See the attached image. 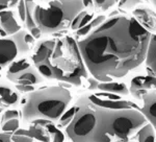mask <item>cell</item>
<instances>
[{"label":"cell","mask_w":156,"mask_h":142,"mask_svg":"<svg viewBox=\"0 0 156 142\" xmlns=\"http://www.w3.org/2000/svg\"><path fill=\"white\" fill-rule=\"evenodd\" d=\"M151 35L132 16L117 15L106 18L77 43L93 77L112 82L145 62Z\"/></svg>","instance_id":"1"},{"label":"cell","mask_w":156,"mask_h":142,"mask_svg":"<svg viewBox=\"0 0 156 142\" xmlns=\"http://www.w3.org/2000/svg\"><path fill=\"white\" fill-rule=\"evenodd\" d=\"M148 123L140 109H106L98 106L94 142H126Z\"/></svg>","instance_id":"2"},{"label":"cell","mask_w":156,"mask_h":142,"mask_svg":"<svg viewBox=\"0 0 156 142\" xmlns=\"http://www.w3.org/2000/svg\"><path fill=\"white\" fill-rule=\"evenodd\" d=\"M44 63L51 67L54 80L79 86L82 80L89 78L78 43L70 36L56 40L53 51Z\"/></svg>","instance_id":"3"},{"label":"cell","mask_w":156,"mask_h":142,"mask_svg":"<svg viewBox=\"0 0 156 142\" xmlns=\"http://www.w3.org/2000/svg\"><path fill=\"white\" fill-rule=\"evenodd\" d=\"M71 100V92L64 87H49L34 91L28 95L22 109V117L27 122L36 119L59 121Z\"/></svg>","instance_id":"4"},{"label":"cell","mask_w":156,"mask_h":142,"mask_svg":"<svg viewBox=\"0 0 156 142\" xmlns=\"http://www.w3.org/2000/svg\"><path fill=\"white\" fill-rule=\"evenodd\" d=\"M83 9V0H48L37 6L34 2L32 19L43 34H53L71 26L75 17Z\"/></svg>","instance_id":"5"},{"label":"cell","mask_w":156,"mask_h":142,"mask_svg":"<svg viewBox=\"0 0 156 142\" xmlns=\"http://www.w3.org/2000/svg\"><path fill=\"white\" fill-rule=\"evenodd\" d=\"M76 113L66 128V133L72 142H93L98 122V106L89 96L79 98L76 103Z\"/></svg>","instance_id":"6"},{"label":"cell","mask_w":156,"mask_h":142,"mask_svg":"<svg viewBox=\"0 0 156 142\" xmlns=\"http://www.w3.org/2000/svg\"><path fill=\"white\" fill-rule=\"evenodd\" d=\"M146 74H140L132 78L129 91L134 98L143 101V96L151 90L156 89V77L152 69L147 67Z\"/></svg>","instance_id":"7"},{"label":"cell","mask_w":156,"mask_h":142,"mask_svg":"<svg viewBox=\"0 0 156 142\" xmlns=\"http://www.w3.org/2000/svg\"><path fill=\"white\" fill-rule=\"evenodd\" d=\"M132 17L151 34L156 32V14L149 7L140 6L133 9Z\"/></svg>","instance_id":"8"},{"label":"cell","mask_w":156,"mask_h":142,"mask_svg":"<svg viewBox=\"0 0 156 142\" xmlns=\"http://www.w3.org/2000/svg\"><path fill=\"white\" fill-rule=\"evenodd\" d=\"M140 112L156 131V90H151L143 96Z\"/></svg>","instance_id":"9"},{"label":"cell","mask_w":156,"mask_h":142,"mask_svg":"<svg viewBox=\"0 0 156 142\" xmlns=\"http://www.w3.org/2000/svg\"><path fill=\"white\" fill-rule=\"evenodd\" d=\"M7 77H9V80L18 84V85L32 86L43 82V77L40 74V72L36 71L32 67L22 71V72L17 73V74H9V73H7Z\"/></svg>","instance_id":"10"},{"label":"cell","mask_w":156,"mask_h":142,"mask_svg":"<svg viewBox=\"0 0 156 142\" xmlns=\"http://www.w3.org/2000/svg\"><path fill=\"white\" fill-rule=\"evenodd\" d=\"M18 47L11 38L1 39L0 38V70L4 66L12 62L17 57Z\"/></svg>","instance_id":"11"},{"label":"cell","mask_w":156,"mask_h":142,"mask_svg":"<svg viewBox=\"0 0 156 142\" xmlns=\"http://www.w3.org/2000/svg\"><path fill=\"white\" fill-rule=\"evenodd\" d=\"M56 40H45L39 44L37 48V51L32 57V61L36 65L46 62L47 59H49L50 54L52 53L55 46Z\"/></svg>","instance_id":"12"},{"label":"cell","mask_w":156,"mask_h":142,"mask_svg":"<svg viewBox=\"0 0 156 142\" xmlns=\"http://www.w3.org/2000/svg\"><path fill=\"white\" fill-rule=\"evenodd\" d=\"M98 90L103 91V92L114 93V94L120 96H127L130 94L129 88L127 85L123 82H118V80H112V82H103L99 83Z\"/></svg>","instance_id":"13"},{"label":"cell","mask_w":156,"mask_h":142,"mask_svg":"<svg viewBox=\"0 0 156 142\" xmlns=\"http://www.w3.org/2000/svg\"><path fill=\"white\" fill-rule=\"evenodd\" d=\"M0 26L6 35L12 36L20 30V25L16 21L12 12L3 11L0 13Z\"/></svg>","instance_id":"14"},{"label":"cell","mask_w":156,"mask_h":142,"mask_svg":"<svg viewBox=\"0 0 156 142\" xmlns=\"http://www.w3.org/2000/svg\"><path fill=\"white\" fill-rule=\"evenodd\" d=\"M145 61L146 64H147V67L152 69L156 77V32L151 35L149 47H148V51Z\"/></svg>","instance_id":"15"},{"label":"cell","mask_w":156,"mask_h":142,"mask_svg":"<svg viewBox=\"0 0 156 142\" xmlns=\"http://www.w3.org/2000/svg\"><path fill=\"white\" fill-rule=\"evenodd\" d=\"M136 142H156L154 128L148 122L138 131V133L136 134Z\"/></svg>","instance_id":"16"},{"label":"cell","mask_w":156,"mask_h":142,"mask_svg":"<svg viewBox=\"0 0 156 142\" xmlns=\"http://www.w3.org/2000/svg\"><path fill=\"white\" fill-rule=\"evenodd\" d=\"M11 39L16 43L17 47H18V51L27 52L29 50V45L25 41V32L23 30H19L18 32L14 34L11 37Z\"/></svg>","instance_id":"17"},{"label":"cell","mask_w":156,"mask_h":142,"mask_svg":"<svg viewBox=\"0 0 156 142\" xmlns=\"http://www.w3.org/2000/svg\"><path fill=\"white\" fill-rule=\"evenodd\" d=\"M30 67H31V65H30V63H28L27 60H25V59L20 60L18 62L12 63L9 68V72L7 73H9V74H17V73L22 72V71L28 69Z\"/></svg>","instance_id":"18"},{"label":"cell","mask_w":156,"mask_h":142,"mask_svg":"<svg viewBox=\"0 0 156 142\" xmlns=\"http://www.w3.org/2000/svg\"><path fill=\"white\" fill-rule=\"evenodd\" d=\"M12 142H32L34 138L30 135L28 130H23V129H18L12 136Z\"/></svg>","instance_id":"19"},{"label":"cell","mask_w":156,"mask_h":142,"mask_svg":"<svg viewBox=\"0 0 156 142\" xmlns=\"http://www.w3.org/2000/svg\"><path fill=\"white\" fill-rule=\"evenodd\" d=\"M76 103L75 105H73L71 106H69V108L67 109V111L65 112L64 114H62V116L60 117L59 119V123L62 126H68V124H69L70 122L72 121L73 117H74L75 113H76Z\"/></svg>","instance_id":"20"},{"label":"cell","mask_w":156,"mask_h":142,"mask_svg":"<svg viewBox=\"0 0 156 142\" xmlns=\"http://www.w3.org/2000/svg\"><path fill=\"white\" fill-rule=\"evenodd\" d=\"M36 66H37V71H39L41 75H43L44 77L52 78V80H54L53 71H52L51 67H50V66L47 64V63H41V64H37Z\"/></svg>","instance_id":"21"},{"label":"cell","mask_w":156,"mask_h":142,"mask_svg":"<svg viewBox=\"0 0 156 142\" xmlns=\"http://www.w3.org/2000/svg\"><path fill=\"white\" fill-rule=\"evenodd\" d=\"M93 4L95 7L102 12L107 11L109 7L115 4V0H93Z\"/></svg>","instance_id":"22"},{"label":"cell","mask_w":156,"mask_h":142,"mask_svg":"<svg viewBox=\"0 0 156 142\" xmlns=\"http://www.w3.org/2000/svg\"><path fill=\"white\" fill-rule=\"evenodd\" d=\"M19 129V120L18 118L9 119V120L4 121L2 125V130L4 132H16Z\"/></svg>","instance_id":"23"},{"label":"cell","mask_w":156,"mask_h":142,"mask_svg":"<svg viewBox=\"0 0 156 142\" xmlns=\"http://www.w3.org/2000/svg\"><path fill=\"white\" fill-rule=\"evenodd\" d=\"M87 13H89V11H87V9H83L82 12H80L79 14L75 17V19L73 20V22L71 23V26H70V27H71L73 30H77L78 28H79L82 20H83V18L85 17V15H87Z\"/></svg>","instance_id":"24"},{"label":"cell","mask_w":156,"mask_h":142,"mask_svg":"<svg viewBox=\"0 0 156 142\" xmlns=\"http://www.w3.org/2000/svg\"><path fill=\"white\" fill-rule=\"evenodd\" d=\"M18 99H19V95L15 92H11L9 94H7L6 96L2 97L1 101H2V103H4L5 106H12V105L17 103Z\"/></svg>","instance_id":"25"},{"label":"cell","mask_w":156,"mask_h":142,"mask_svg":"<svg viewBox=\"0 0 156 142\" xmlns=\"http://www.w3.org/2000/svg\"><path fill=\"white\" fill-rule=\"evenodd\" d=\"M19 2L20 0H0V13L6 11L9 7L15 6Z\"/></svg>","instance_id":"26"},{"label":"cell","mask_w":156,"mask_h":142,"mask_svg":"<svg viewBox=\"0 0 156 142\" xmlns=\"http://www.w3.org/2000/svg\"><path fill=\"white\" fill-rule=\"evenodd\" d=\"M18 9H19V16L21 18V20L22 21H25L26 20V3H25V0H20Z\"/></svg>","instance_id":"27"},{"label":"cell","mask_w":156,"mask_h":142,"mask_svg":"<svg viewBox=\"0 0 156 142\" xmlns=\"http://www.w3.org/2000/svg\"><path fill=\"white\" fill-rule=\"evenodd\" d=\"M87 89L90 90H96L98 89V86H99V80H97L95 77H90L87 80Z\"/></svg>","instance_id":"28"},{"label":"cell","mask_w":156,"mask_h":142,"mask_svg":"<svg viewBox=\"0 0 156 142\" xmlns=\"http://www.w3.org/2000/svg\"><path fill=\"white\" fill-rule=\"evenodd\" d=\"M19 117V113L15 110H11V111H7L4 114V117H3V120L6 121V120H9V119H15V118H18Z\"/></svg>","instance_id":"29"},{"label":"cell","mask_w":156,"mask_h":142,"mask_svg":"<svg viewBox=\"0 0 156 142\" xmlns=\"http://www.w3.org/2000/svg\"><path fill=\"white\" fill-rule=\"evenodd\" d=\"M12 134L9 133H1L0 134V142H12Z\"/></svg>","instance_id":"30"},{"label":"cell","mask_w":156,"mask_h":142,"mask_svg":"<svg viewBox=\"0 0 156 142\" xmlns=\"http://www.w3.org/2000/svg\"><path fill=\"white\" fill-rule=\"evenodd\" d=\"M12 91L11 90V88L9 87H5V86H0V97H4L6 96L7 94H9Z\"/></svg>","instance_id":"31"},{"label":"cell","mask_w":156,"mask_h":142,"mask_svg":"<svg viewBox=\"0 0 156 142\" xmlns=\"http://www.w3.org/2000/svg\"><path fill=\"white\" fill-rule=\"evenodd\" d=\"M17 88L21 91H24V92H34V88L32 86H28V85H18Z\"/></svg>","instance_id":"32"},{"label":"cell","mask_w":156,"mask_h":142,"mask_svg":"<svg viewBox=\"0 0 156 142\" xmlns=\"http://www.w3.org/2000/svg\"><path fill=\"white\" fill-rule=\"evenodd\" d=\"M30 32H31V36L34 38V39H37V38L41 37V35L43 32H41V29L39 27H34V28H31L30 29Z\"/></svg>","instance_id":"33"},{"label":"cell","mask_w":156,"mask_h":142,"mask_svg":"<svg viewBox=\"0 0 156 142\" xmlns=\"http://www.w3.org/2000/svg\"><path fill=\"white\" fill-rule=\"evenodd\" d=\"M25 41H26V43L28 45H32V44H34V38L32 37L31 35H28V34H26V32H25Z\"/></svg>","instance_id":"34"},{"label":"cell","mask_w":156,"mask_h":142,"mask_svg":"<svg viewBox=\"0 0 156 142\" xmlns=\"http://www.w3.org/2000/svg\"><path fill=\"white\" fill-rule=\"evenodd\" d=\"M150 1H151V2H152V3H153V4H154V6H156V0H150Z\"/></svg>","instance_id":"35"},{"label":"cell","mask_w":156,"mask_h":142,"mask_svg":"<svg viewBox=\"0 0 156 142\" xmlns=\"http://www.w3.org/2000/svg\"><path fill=\"white\" fill-rule=\"evenodd\" d=\"M25 1H34V0H25Z\"/></svg>","instance_id":"36"},{"label":"cell","mask_w":156,"mask_h":142,"mask_svg":"<svg viewBox=\"0 0 156 142\" xmlns=\"http://www.w3.org/2000/svg\"><path fill=\"white\" fill-rule=\"evenodd\" d=\"M93 142H94V141H93Z\"/></svg>","instance_id":"37"}]
</instances>
